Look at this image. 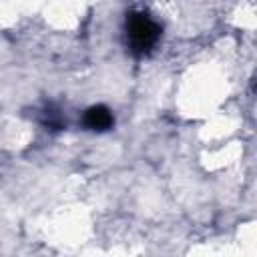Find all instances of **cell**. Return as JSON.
I'll return each instance as SVG.
<instances>
[{
	"mask_svg": "<svg viewBox=\"0 0 257 257\" xmlns=\"http://www.w3.org/2000/svg\"><path fill=\"white\" fill-rule=\"evenodd\" d=\"M82 124H84L88 131L104 133V131L112 128L114 116H112V112H110L106 106L94 104V106H90V108L84 110V114H82Z\"/></svg>",
	"mask_w": 257,
	"mask_h": 257,
	"instance_id": "7a4b0ae2",
	"label": "cell"
},
{
	"mask_svg": "<svg viewBox=\"0 0 257 257\" xmlns=\"http://www.w3.org/2000/svg\"><path fill=\"white\" fill-rule=\"evenodd\" d=\"M126 46L135 56H145L161 38V26L145 12H131L124 22Z\"/></svg>",
	"mask_w": 257,
	"mask_h": 257,
	"instance_id": "6da1fadb",
	"label": "cell"
}]
</instances>
